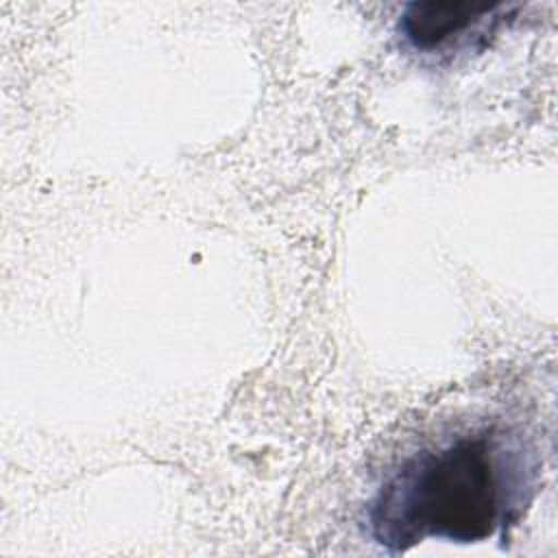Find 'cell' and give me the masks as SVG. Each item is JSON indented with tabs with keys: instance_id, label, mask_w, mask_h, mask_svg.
<instances>
[{
	"instance_id": "7a4b0ae2",
	"label": "cell",
	"mask_w": 558,
	"mask_h": 558,
	"mask_svg": "<svg viewBox=\"0 0 558 558\" xmlns=\"http://www.w3.org/2000/svg\"><path fill=\"white\" fill-rule=\"evenodd\" d=\"M514 9L506 2H410L399 31L416 52L451 54L482 46Z\"/></svg>"
},
{
	"instance_id": "6da1fadb",
	"label": "cell",
	"mask_w": 558,
	"mask_h": 558,
	"mask_svg": "<svg viewBox=\"0 0 558 558\" xmlns=\"http://www.w3.org/2000/svg\"><path fill=\"white\" fill-rule=\"evenodd\" d=\"M530 486L521 451L482 429L403 460L371 501V532L392 554L425 538L480 543L517 523Z\"/></svg>"
}]
</instances>
